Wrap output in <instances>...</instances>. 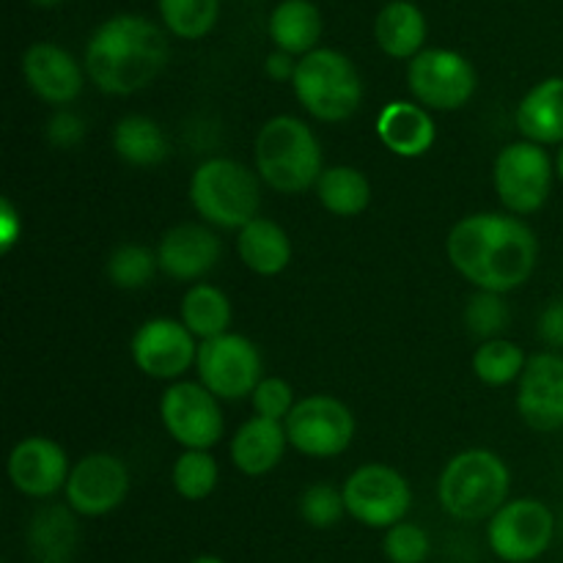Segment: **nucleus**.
I'll return each instance as SVG.
<instances>
[{"mask_svg": "<svg viewBox=\"0 0 563 563\" xmlns=\"http://www.w3.org/2000/svg\"><path fill=\"white\" fill-rule=\"evenodd\" d=\"M449 262L478 291L509 295L528 284L539 262V242L517 214H467L445 240Z\"/></svg>", "mask_w": 563, "mask_h": 563, "instance_id": "1", "label": "nucleus"}, {"mask_svg": "<svg viewBox=\"0 0 563 563\" xmlns=\"http://www.w3.org/2000/svg\"><path fill=\"white\" fill-rule=\"evenodd\" d=\"M165 64H168V38L146 16H110L88 38V80L110 97H130L143 91L157 80Z\"/></svg>", "mask_w": 563, "mask_h": 563, "instance_id": "2", "label": "nucleus"}, {"mask_svg": "<svg viewBox=\"0 0 563 563\" xmlns=\"http://www.w3.org/2000/svg\"><path fill=\"white\" fill-rule=\"evenodd\" d=\"M258 179L275 192L300 196L317 187L324 174L322 143L297 115H275L258 130L253 143Z\"/></svg>", "mask_w": 563, "mask_h": 563, "instance_id": "3", "label": "nucleus"}, {"mask_svg": "<svg viewBox=\"0 0 563 563\" xmlns=\"http://www.w3.org/2000/svg\"><path fill=\"white\" fill-rule=\"evenodd\" d=\"M509 465L495 451L467 449L443 467L438 498L454 520L482 522L509 504Z\"/></svg>", "mask_w": 563, "mask_h": 563, "instance_id": "4", "label": "nucleus"}, {"mask_svg": "<svg viewBox=\"0 0 563 563\" xmlns=\"http://www.w3.org/2000/svg\"><path fill=\"white\" fill-rule=\"evenodd\" d=\"M192 209L212 229L240 231L258 218L262 179L256 170L229 157L203 159L190 176Z\"/></svg>", "mask_w": 563, "mask_h": 563, "instance_id": "5", "label": "nucleus"}, {"mask_svg": "<svg viewBox=\"0 0 563 563\" xmlns=\"http://www.w3.org/2000/svg\"><path fill=\"white\" fill-rule=\"evenodd\" d=\"M297 102L319 121L339 124L352 119L363 102V80L355 64L344 53L317 47L297 60L295 80Z\"/></svg>", "mask_w": 563, "mask_h": 563, "instance_id": "6", "label": "nucleus"}, {"mask_svg": "<svg viewBox=\"0 0 563 563\" xmlns=\"http://www.w3.org/2000/svg\"><path fill=\"white\" fill-rule=\"evenodd\" d=\"M555 176V159L548 148L531 141H515L495 157V192L509 214H533L550 201Z\"/></svg>", "mask_w": 563, "mask_h": 563, "instance_id": "7", "label": "nucleus"}, {"mask_svg": "<svg viewBox=\"0 0 563 563\" xmlns=\"http://www.w3.org/2000/svg\"><path fill=\"white\" fill-rule=\"evenodd\" d=\"M198 383L220 401H240L253 396L264 379L262 352L240 333H223L198 346Z\"/></svg>", "mask_w": 563, "mask_h": 563, "instance_id": "8", "label": "nucleus"}, {"mask_svg": "<svg viewBox=\"0 0 563 563\" xmlns=\"http://www.w3.org/2000/svg\"><path fill=\"white\" fill-rule=\"evenodd\" d=\"M284 427L291 449L311 460L341 456L355 440V416L344 401L328 394H313L297 401Z\"/></svg>", "mask_w": 563, "mask_h": 563, "instance_id": "9", "label": "nucleus"}, {"mask_svg": "<svg viewBox=\"0 0 563 563\" xmlns=\"http://www.w3.org/2000/svg\"><path fill=\"white\" fill-rule=\"evenodd\" d=\"M346 515L366 528L388 531L405 522L412 504L410 482L390 465H363L350 473L341 487Z\"/></svg>", "mask_w": 563, "mask_h": 563, "instance_id": "10", "label": "nucleus"}, {"mask_svg": "<svg viewBox=\"0 0 563 563\" xmlns=\"http://www.w3.org/2000/svg\"><path fill=\"white\" fill-rule=\"evenodd\" d=\"M555 539V515L539 498L509 500L487 520V542L504 563H533Z\"/></svg>", "mask_w": 563, "mask_h": 563, "instance_id": "11", "label": "nucleus"}, {"mask_svg": "<svg viewBox=\"0 0 563 563\" xmlns=\"http://www.w3.org/2000/svg\"><path fill=\"white\" fill-rule=\"evenodd\" d=\"M407 86L418 104L427 110H460L476 93L478 75L465 55L454 49L429 47L407 66Z\"/></svg>", "mask_w": 563, "mask_h": 563, "instance_id": "12", "label": "nucleus"}, {"mask_svg": "<svg viewBox=\"0 0 563 563\" xmlns=\"http://www.w3.org/2000/svg\"><path fill=\"white\" fill-rule=\"evenodd\" d=\"M163 427L185 451H209L223 438L220 399L201 383H174L159 399Z\"/></svg>", "mask_w": 563, "mask_h": 563, "instance_id": "13", "label": "nucleus"}, {"mask_svg": "<svg viewBox=\"0 0 563 563\" xmlns=\"http://www.w3.org/2000/svg\"><path fill=\"white\" fill-rule=\"evenodd\" d=\"M201 341L185 328L181 319L154 317L132 335V361L152 379H179L196 366Z\"/></svg>", "mask_w": 563, "mask_h": 563, "instance_id": "14", "label": "nucleus"}, {"mask_svg": "<svg viewBox=\"0 0 563 563\" xmlns=\"http://www.w3.org/2000/svg\"><path fill=\"white\" fill-rule=\"evenodd\" d=\"M66 506L80 517H104L119 509L130 495V471L113 454L82 456L71 465L66 482Z\"/></svg>", "mask_w": 563, "mask_h": 563, "instance_id": "15", "label": "nucleus"}, {"mask_svg": "<svg viewBox=\"0 0 563 563\" xmlns=\"http://www.w3.org/2000/svg\"><path fill=\"white\" fill-rule=\"evenodd\" d=\"M517 412L537 432L563 429V355L539 352L517 383Z\"/></svg>", "mask_w": 563, "mask_h": 563, "instance_id": "16", "label": "nucleus"}, {"mask_svg": "<svg viewBox=\"0 0 563 563\" xmlns=\"http://www.w3.org/2000/svg\"><path fill=\"white\" fill-rule=\"evenodd\" d=\"M71 462L66 451L49 438L20 440L9 454V478L16 493L27 498H53L55 493L66 489Z\"/></svg>", "mask_w": 563, "mask_h": 563, "instance_id": "17", "label": "nucleus"}, {"mask_svg": "<svg viewBox=\"0 0 563 563\" xmlns=\"http://www.w3.org/2000/svg\"><path fill=\"white\" fill-rule=\"evenodd\" d=\"M223 256V242L209 225L179 223L163 234L157 245V262L168 278L201 280L212 273Z\"/></svg>", "mask_w": 563, "mask_h": 563, "instance_id": "18", "label": "nucleus"}, {"mask_svg": "<svg viewBox=\"0 0 563 563\" xmlns=\"http://www.w3.org/2000/svg\"><path fill=\"white\" fill-rule=\"evenodd\" d=\"M22 75L31 91L47 104L75 102L86 82V71L75 55L53 42H36L25 49Z\"/></svg>", "mask_w": 563, "mask_h": 563, "instance_id": "19", "label": "nucleus"}, {"mask_svg": "<svg viewBox=\"0 0 563 563\" xmlns=\"http://www.w3.org/2000/svg\"><path fill=\"white\" fill-rule=\"evenodd\" d=\"M377 137L396 157L416 159L423 157L438 141V126L429 110L418 102L396 99L388 102L377 115Z\"/></svg>", "mask_w": 563, "mask_h": 563, "instance_id": "20", "label": "nucleus"}, {"mask_svg": "<svg viewBox=\"0 0 563 563\" xmlns=\"http://www.w3.org/2000/svg\"><path fill=\"white\" fill-rule=\"evenodd\" d=\"M286 427L280 421H269V418L253 416L242 423L231 438V462L240 473L256 478L267 476L269 471L280 465L286 454Z\"/></svg>", "mask_w": 563, "mask_h": 563, "instance_id": "21", "label": "nucleus"}, {"mask_svg": "<svg viewBox=\"0 0 563 563\" xmlns=\"http://www.w3.org/2000/svg\"><path fill=\"white\" fill-rule=\"evenodd\" d=\"M517 130L522 141L539 146H561L563 143V77H548L537 82L517 104Z\"/></svg>", "mask_w": 563, "mask_h": 563, "instance_id": "22", "label": "nucleus"}, {"mask_svg": "<svg viewBox=\"0 0 563 563\" xmlns=\"http://www.w3.org/2000/svg\"><path fill=\"white\" fill-rule=\"evenodd\" d=\"M236 253L251 273L273 278L289 267L291 240L284 225L258 214L245 229L236 231Z\"/></svg>", "mask_w": 563, "mask_h": 563, "instance_id": "23", "label": "nucleus"}, {"mask_svg": "<svg viewBox=\"0 0 563 563\" xmlns=\"http://www.w3.org/2000/svg\"><path fill=\"white\" fill-rule=\"evenodd\" d=\"M374 38L379 49L390 58L412 60L418 53H423L427 42V16L410 0H390L379 9L374 20Z\"/></svg>", "mask_w": 563, "mask_h": 563, "instance_id": "24", "label": "nucleus"}, {"mask_svg": "<svg viewBox=\"0 0 563 563\" xmlns=\"http://www.w3.org/2000/svg\"><path fill=\"white\" fill-rule=\"evenodd\" d=\"M77 531L75 511L69 506L49 504L33 515L31 526H27V548L38 563H64L75 553Z\"/></svg>", "mask_w": 563, "mask_h": 563, "instance_id": "25", "label": "nucleus"}, {"mask_svg": "<svg viewBox=\"0 0 563 563\" xmlns=\"http://www.w3.org/2000/svg\"><path fill=\"white\" fill-rule=\"evenodd\" d=\"M269 38L280 53L308 55L322 38V14L311 0H284L269 14Z\"/></svg>", "mask_w": 563, "mask_h": 563, "instance_id": "26", "label": "nucleus"}, {"mask_svg": "<svg viewBox=\"0 0 563 563\" xmlns=\"http://www.w3.org/2000/svg\"><path fill=\"white\" fill-rule=\"evenodd\" d=\"M113 152L135 168H152L168 157V137L163 126L141 113L124 115L113 126Z\"/></svg>", "mask_w": 563, "mask_h": 563, "instance_id": "27", "label": "nucleus"}, {"mask_svg": "<svg viewBox=\"0 0 563 563\" xmlns=\"http://www.w3.org/2000/svg\"><path fill=\"white\" fill-rule=\"evenodd\" d=\"M317 198L335 218H357L372 203V181L352 165H333L319 176Z\"/></svg>", "mask_w": 563, "mask_h": 563, "instance_id": "28", "label": "nucleus"}, {"mask_svg": "<svg viewBox=\"0 0 563 563\" xmlns=\"http://www.w3.org/2000/svg\"><path fill=\"white\" fill-rule=\"evenodd\" d=\"M181 322L198 341L229 333L231 300L212 284H192L181 297Z\"/></svg>", "mask_w": 563, "mask_h": 563, "instance_id": "29", "label": "nucleus"}, {"mask_svg": "<svg viewBox=\"0 0 563 563\" xmlns=\"http://www.w3.org/2000/svg\"><path fill=\"white\" fill-rule=\"evenodd\" d=\"M528 366V355L520 344L509 339L482 341L473 355V374L489 388H504V385L520 383L522 372Z\"/></svg>", "mask_w": 563, "mask_h": 563, "instance_id": "30", "label": "nucleus"}, {"mask_svg": "<svg viewBox=\"0 0 563 563\" xmlns=\"http://www.w3.org/2000/svg\"><path fill=\"white\" fill-rule=\"evenodd\" d=\"M157 269V253L148 251L146 245H137V242H124V245H119L108 256L104 273H108L110 284H113L115 289L137 291L146 289V286L152 284Z\"/></svg>", "mask_w": 563, "mask_h": 563, "instance_id": "31", "label": "nucleus"}, {"mask_svg": "<svg viewBox=\"0 0 563 563\" xmlns=\"http://www.w3.org/2000/svg\"><path fill=\"white\" fill-rule=\"evenodd\" d=\"M159 14L174 36L196 42L218 22L220 0H159Z\"/></svg>", "mask_w": 563, "mask_h": 563, "instance_id": "32", "label": "nucleus"}, {"mask_svg": "<svg viewBox=\"0 0 563 563\" xmlns=\"http://www.w3.org/2000/svg\"><path fill=\"white\" fill-rule=\"evenodd\" d=\"M170 478H174V489L181 498L198 504V500H207L218 489L220 465L209 451H185L174 462Z\"/></svg>", "mask_w": 563, "mask_h": 563, "instance_id": "33", "label": "nucleus"}, {"mask_svg": "<svg viewBox=\"0 0 563 563\" xmlns=\"http://www.w3.org/2000/svg\"><path fill=\"white\" fill-rule=\"evenodd\" d=\"M465 324L476 339L493 341L504 339V330L509 324V306L504 302V295H493V291H476L467 300L465 308Z\"/></svg>", "mask_w": 563, "mask_h": 563, "instance_id": "34", "label": "nucleus"}, {"mask_svg": "<svg viewBox=\"0 0 563 563\" xmlns=\"http://www.w3.org/2000/svg\"><path fill=\"white\" fill-rule=\"evenodd\" d=\"M346 515L344 493L335 489L333 484H311L306 493L300 495V517L317 531H328L335 528Z\"/></svg>", "mask_w": 563, "mask_h": 563, "instance_id": "35", "label": "nucleus"}, {"mask_svg": "<svg viewBox=\"0 0 563 563\" xmlns=\"http://www.w3.org/2000/svg\"><path fill=\"white\" fill-rule=\"evenodd\" d=\"M383 553L390 563H427L429 553H432V542L421 526L405 520L385 531Z\"/></svg>", "mask_w": 563, "mask_h": 563, "instance_id": "36", "label": "nucleus"}, {"mask_svg": "<svg viewBox=\"0 0 563 563\" xmlns=\"http://www.w3.org/2000/svg\"><path fill=\"white\" fill-rule=\"evenodd\" d=\"M251 401L256 416L280 423L291 416V410H295L297 405L295 390H291V385L280 377H264L262 383H258V388L253 390Z\"/></svg>", "mask_w": 563, "mask_h": 563, "instance_id": "37", "label": "nucleus"}, {"mask_svg": "<svg viewBox=\"0 0 563 563\" xmlns=\"http://www.w3.org/2000/svg\"><path fill=\"white\" fill-rule=\"evenodd\" d=\"M44 132H47V141L53 143L55 148H66V152H69V148L80 146L82 137H86V121L64 108L58 110V113L49 115Z\"/></svg>", "mask_w": 563, "mask_h": 563, "instance_id": "38", "label": "nucleus"}, {"mask_svg": "<svg viewBox=\"0 0 563 563\" xmlns=\"http://www.w3.org/2000/svg\"><path fill=\"white\" fill-rule=\"evenodd\" d=\"M539 339L553 350H563V297L548 302L539 317Z\"/></svg>", "mask_w": 563, "mask_h": 563, "instance_id": "39", "label": "nucleus"}, {"mask_svg": "<svg viewBox=\"0 0 563 563\" xmlns=\"http://www.w3.org/2000/svg\"><path fill=\"white\" fill-rule=\"evenodd\" d=\"M264 71H267L269 80H275V82L295 80V71H297L295 55L275 49V53H269L267 60H264Z\"/></svg>", "mask_w": 563, "mask_h": 563, "instance_id": "40", "label": "nucleus"}, {"mask_svg": "<svg viewBox=\"0 0 563 563\" xmlns=\"http://www.w3.org/2000/svg\"><path fill=\"white\" fill-rule=\"evenodd\" d=\"M22 231V220L16 218V212L11 209V203H3V251H9L16 242V234Z\"/></svg>", "mask_w": 563, "mask_h": 563, "instance_id": "41", "label": "nucleus"}, {"mask_svg": "<svg viewBox=\"0 0 563 563\" xmlns=\"http://www.w3.org/2000/svg\"><path fill=\"white\" fill-rule=\"evenodd\" d=\"M555 176H559L563 185V143L559 146V154H555Z\"/></svg>", "mask_w": 563, "mask_h": 563, "instance_id": "42", "label": "nucleus"}, {"mask_svg": "<svg viewBox=\"0 0 563 563\" xmlns=\"http://www.w3.org/2000/svg\"><path fill=\"white\" fill-rule=\"evenodd\" d=\"M190 563H225V561L218 559V555H198V559H192Z\"/></svg>", "mask_w": 563, "mask_h": 563, "instance_id": "43", "label": "nucleus"}, {"mask_svg": "<svg viewBox=\"0 0 563 563\" xmlns=\"http://www.w3.org/2000/svg\"><path fill=\"white\" fill-rule=\"evenodd\" d=\"M31 3H36V5H58L60 0H31Z\"/></svg>", "mask_w": 563, "mask_h": 563, "instance_id": "44", "label": "nucleus"}, {"mask_svg": "<svg viewBox=\"0 0 563 563\" xmlns=\"http://www.w3.org/2000/svg\"><path fill=\"white\" fill-rule=\"evenodd\" d=\"M64 563H69V561H64Z\"/></svg>", "mask_w": 563, "mask_h": 563, "instance_id": "45", "label": "nucleus"}]
</instances>
